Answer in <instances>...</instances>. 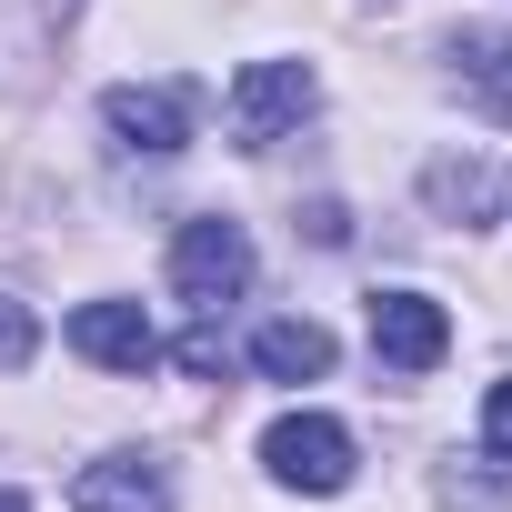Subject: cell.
Segmentation results:
<instances>
[{
    "instance_id": "obj_1",
    "label": "cell",
    "mask_w": 512,
    "mask_h": 512,
    "mask_svg": "<svg viewBox=\"0 0 512 512\" xmlns=\"http://www.w3.org/2000/svg\"><path fill=\"white\" fill-rule=\"evenodd\" d=\"M171 292H181L191 312H231V302L251 292V231L221 221V211L181 221V241H171Z\"/></svg>"
},
{
    "instance_id": "obj_2",
    "label": "cell",
    "mask_w": 512,
    "mask_h": 512,
    "mask_svg": "<svg viewBox=\"0 0 512 512\" xmlns=\"http://www.w3.org/2000/svg\"><path fill=\"white\" fill-rule=\"evenodd\" d=\"M312 101H322L312 61H241V81H231V141L272 151L292 121H312Z\"/></svg>"
},
{
    "instance_id": "obj_3",
    "label": "cell",
    "mask_w": 512,
    "mask_h": 512,
    "mask_svg": "<svg viewBox=\"0 0 512 512\" xmlns=\"http://www.w3.org/2000/svg\"><path fill=\"white\" fill-rule=\"evenodd\" d=\"M262 472H272L282 492H342V482H352V432H342L332 412H282V422L262 432Z\"/></svg>"
},
{
    "instance_id": "obj_4",
    "label": "cell",
    "mask_w": 512,
    "mask_h": 512,
    "mask_svg": "<svg viewBox=\"0 0 512 512\" xmlns=\"http://www.w3.org/2000/svg\"><path fill=\"white\" fill-rule=\"evenodd\" d=\"M101 121H111L121 151H151V161L191 151V91H181V81H121V91L101 101Z\"/></svg>"
},
{
    "instance_id": "obj_5",
    "label": "cell",
    "mask_w": 512,
    "mask_h": 512,
    "mask_svg": "<svg viewBox=\"0 0 512 512\" xmlns=\"http://www.w3.org/2000/svg\"><path fill=\"white\" fill-rule=\"evenodd\" d=\"M372 352H382L392 372H432V362L452 352L442 302H432V292H372Z\"/></svg>"
},
{
    "instance_id": "obj_6",
    "label": "cell",
    "mask_w": 512,
    "mask_h": 512,
    "mask_svg": "<svg viewBox=\"0 0 512 512\" xmlns=\"http://www.w3.org/2000/svg\"><path fill=\"white\" fill-rule=\"evenodd\" d=\"M71 352L101 362V372H151L161 362V332H151L141 302H81L71 312Z\"/></svg>"
},
{
    "instance_id": "obj_7",
    "label": "cell",
    "mask_w": 512,
    "mask_h": 512,
    "mask_svg": "<svg viewBox=\"0 0 512 512\" xmlns=\"http://www.w3.org/2000/svg\"><path fill=\"white\" fill-rule=\"evenodd\" d=\"M71 502H81V512H171V462H151V452H101V462H81Z\"/></svg>"
},
{
    "instance_id": "obj_8",
    "label": "cell",
    "mask_w": 512,
    "mask_h": 512,
    "mask_svg": "<svg viewBox=\"0 0 512 512\" xmlns=\"http://www.w3.org/2000/svg\"><path fill=\"white\" fill-rule=\"evenodd\" d=\"M251 372L322 382V372H332V332H322V322H262V332H251Z\"/></svg>"
},
{
    "instance_id": "obj_9",
    "label": "cell",
    "mask_w": 512,
    "mask_h": 512,
    "mask_svg": "<svg viewBox=\"0 0 512 512\" xmlns=\"http://www.w3.org/2000/svg\"><path fill=\"white\" fill-rule=\"evenodd\" d=\"M452 71H462V91L492 121H512V31H462L452 41Z\"/></svg>"
},
{
    "instance_id": "obj_10",
    "label": "cell",
    "mask_w": 512,
    "mask_h": 512,
    "mask_svg": "<svg viewBox=\"0 0 512 512\" xmlns=\"http://www.w3.org/2000/svg\"><path fill=\"white\" fill-rule=\"evenodd\" d=\"M432 201L482 221V211H492V171H482V161H432Z\"/></svg>"
},
{
    "instance_id": "obj_11",
    "label": "cell",
    "mask_w": 512,
    "mask_h": 512,
    "mask_svg": "<svg viewBox=\"0 0 512 512\" xmlns=\"http://www.w3.org/2000/svg\"><path fill=\"white\" fill-rule=\"evenodd\" d=\"M41 352V322H31V302H11V292H0V372H21Z\"/></svg>"
},
{
    "instance_id": "obj_12",
    "label": "cell",
    "mask_w": 512,
    "mask_h": 512,
    "mask_svg": "<svg viewBox=\"0 0 512 512\" xmlns=\"http://www.w3.org/2000/svg\"><path fill=\"white\" fill-rule=\"evenodd\" d=\"M482 442H492V462H512V382H492V402H482Z\"/></svg>"
},
{
    "instance_id": "obj_13",
    "label": "cell",
    "mask_w": 512,
    "mask_h": 512,
    "mask_svg": "<svg viewBox=\"0 0 512 512\" xmlns=\"http://www.w3.org/2000/svg\"><path fill=\"white\" fill-rule=\"evenodd\" d=\"M0 512H31V502H21V492H0Z\"/></svg>"
}]
</instances>
